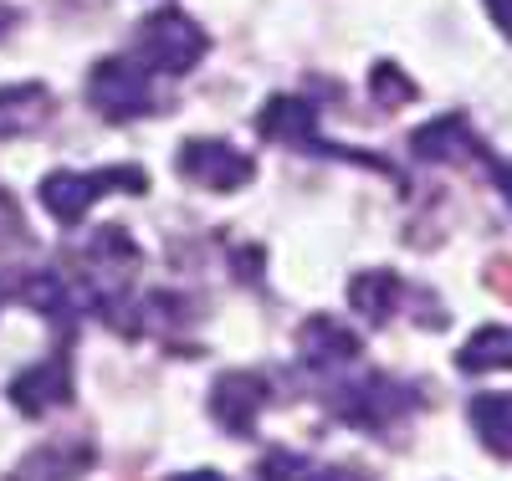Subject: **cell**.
<instances>
[{
    "label": "cell",
    "instance_id": "obj_10",
    "mask_svg": "<svg viewBox=\"0 0 512 481\" xmlns=\"http://www.w3.org/2000/svg\"><path fill=\"white\" fill-rule=\"evenodd\" d=\"M297 354H303L313 369H344L359 359V338L338 323V318H308L297 328Z\"/></svg>",
    "mask_w": 512,
    "mask_h": 481
},
{
    "label": "cell",
    "instance_id": "obj_13",
    "mask_svg": "<svg viewBox=\"0 0 512 481\" xmlns=\"http://www.w3.org/2000/svg\"><path fill=\"white\" fill-rule=\"evenodd\" d=\"M400 277L395 272H359L354 282H349V308L359 313V318H369V323H384L395 308H400Z\"/></svg>",
    "mask_w": 512,
    "mask_h": 481
},
{
    "label": "cell",
    "instance_id": "obj_12",
    "mask_svg": "<svg viewBox=\"0 0 512 481\" xmlns=\"http://www.w3.org/2000/svg\"><path fill=\"white\" fill-rule=\"evenodd\" d=\"M52 113V93L41 82H11L0 87V139H26L36 134Z\"/></svg>",
    "mask_w": 512,
    "mask_h": 481
},
{
    "label": "cell",
    "instance_id": "obj_19",
    "mask_svg": "<svg viewBox=\"0 0 512 481\" xmlns=\"http://www.w3.org/2000/svg\"><path fill=\"white\" fill-rule=\"evenodd\" d=\"M21 241H26V215H21L16 195L0 190V251H6V246H21Z\"/></svg>",
    "mask_w": 512,
    "mask_h": 481
},
{
    "label": "cell",
    "instance_id": "obj_4",
    "mask_svg": "<svg viewBox=\"0 0 512 481\" xmlns=\"http://www.w3.org/2000/svg\"><path fill=\"white\" fill-rule=\"evenodd\" d=\"M180 174L190 185H205V190H216V195H231V190H241L251 174H256V164H251V154H241L236 144H226V139H190L185 149H180Z\"/></svg>",
    "mask_w": 512,
    "mask_h": 481
},
{
    "label": "cell",
    "instance_id": "obj_21",
    "mask_svg": "<svg viewBox=\"0 0 512 481\" xmlns=\"http://www.w3.org/2000/svg\"><path fill=\"white\" fill-rule=\"evenodd\" d=\"M487 169H492V180H497V190H502V200L512 205V164H502V159H492Z\"/></svg>",
    "mask_w": 512,
    "mask_h": 481
},
{
    "label": "cell",
    "instance_id": "obj_8",
    "mask_svg": "<svg viewBox=\"0 0 512 481\" xmlns=\"http://www.w3.org/2000/svg\"><path fill=\"white\" fill-rule=\"evenodd\" d=\"M88 466H93V446L77 441V435H57V441H41L36 451H26L11 481H77Z\"/></svg>",
    "mask_w": 512,
    "mask_h": 481
},
{
    "label": "cell",
    "instance_id": "obj_17",
    "mask_svg": "<svg viewBox=\"0 0 512 481\" xmlns=\"http://www.w3.org/2000/svg\"><path fill=\"white\" fill-rule=\"evenodd\" d=\"M262 481H344V471H328V466H313L303 456H267L262 466Z\"/></svg>",
    "mask_w": 512,
    "mask_h": 481
},
{
    "label": "cell",
    "instance_id": "obj_1",
    "mask_svg": "<svg viewBox=\"0 0 512 481\" xmlns=\"http://www.w3.org/2000/svg\"><path fill=\"white\" fill-rule=\"evenodd\" d=\"M205 57V31L175 11V6H164L154 11L144 26H139V47H134V62L144 72H164V77H185L195 62Z\"/></svg>",
    "mask_w": 512,
    "mask_h": 481
},
{
    "label": "cell",
    "instance_id": "obj_7",
    "mask_svg": "<svg viewBox=\"0 0 512 481\" xmlns=\"http://www.w3.org/2000/svg\"><path fill=\"white\" fill-rule=\"evenodd\" d=\"M72 400V369L67 359H41L11 379V405L21 415H52Z\"/></svg>",
    "mask_w": 512,
    "mask_h": 481
},
{
    "label": "cell",
    "instance_id": "obj_14",
    "mask_svg": "<svg viewBox=\"0 0 512 481\" xmlns=\"http://www.w3.org/2000/svg\"><path fill=\"white\" fill-rule=\"evenodd\" d=\"M461 369L466 374H497V369H512V328L492 323V328H477L472 338L461 343Z\"/></svg>",
    "mask_w": 512,
    "mask_h": 481
},
{
    "label": "cell",
    "instance_id": "obj_3",
    "mask_svg": "<svg viewBox=\"0 0 512 481\" xmlns=\"http://www.w3.org/2000/svg\"><path fill=\"white\" fill-rule=\"evenodd\" d=\"M88 103H93L103 118H113V123L149 113V103H154L149 72H144L134 57H103V62L88 72Z\"/></svg>",
    "mask_w": 512,
    "mask_h": 481
},
{
    "label": "cell",
    "instance_id": "obj_23",
    "mask_svg": "<svg viewBox=\"0 0 512 481\" xmlns=\"http://www.w3.org/2000/svg\"><path fill=\"white\" fill-rule=\"evenodd\" d=\"M11 26H16V11H11V6H0V36H6Z\"/></svg>",
    "mask_w": 512,
    "mask_h": 481
},
{
    "label": "cell",
    "instance_id": "obj_9",
    "mask_svg": "<svg viewBox=\"0 0 512 481\" xmlns=\"http://www.w3.org/2000/svg\"><path fill=\"white\" fill-rule=\"evenodd\" d=\"M256 128H262V139L272 144H297V149H318L323 154V139H318V108L308 98H267V108L256 113Z\"/></svg>",
    "mask_w": 512,
    "mask_h": 481
},
{
    "label": "cell",
    "instance_id": "obj_18",
    "mask_svg": "<svg viewBox=\"0 0 512 481\" xmlns=\"http://www.w3.org/2000/svg\"><path fill=\"white\" fill-rule=\"evenodd\" d=\"M369 82H374V93L390 98V103H410V98H415V82H405L400 67H390V62H379V67L369 72Z\"/></svg>",
    "mask_w": 512,
    "mask_h": 481
},
{
    "label": "cell",
    "instance_id": "obj_2",
    "mask_svg": "<svg viewBox=\"0 0 512 481\" xmlns=\"http://www.w3.org/2000/svg\"><path fill=\"white\" fill-rule=\"evenodd\" d=\"M144 169H98V174H77V169H52L41 180V205H47L52 221L77 226L108 190H144Z\"/></svg>",
    "mask_w": 512,
    "mask_h": 481
},
{
    "label": "cell",
    "instance_id": "obj_20",
    "mask_svg": "<svg viewBox=\"0 0 512 481\" xmlns=\"http://www.w3.org/2000/svg\"><path fill=\"white\" fill-rule=\"evenodd\" d=\"M482 6H487V16H492V26L512 41V0H482Z\"/></svg>",
    "mask_w": 512,
    "mask_h": 481
},
{
    "label": "cell",
    "instance_id": "obj_5",
    "mask_svg": "<svg viewBox=\"0 0 512 481\" xmlns=\"http://www.w3.org/2000/svg\"><path fill=\"white\" fill-rule=\"evenodd\" d=\"M267 410V379L256 369H231L210 384V420L231 435H251Z\"/></svg>",
    "mask_w": 512,
    "mask_h": 481
},
{
    "label": "cell",
    "instance_id": "obj_22",
    "mask_svg": "<svg viewBox=\"0 0 512 481\" xmlns=\"http://www.w3.org/2000/svg\"><path fill=\"white\" fill-rule=\"evenodd\" d=\"M169 481H226L221 471H185V476H169Z\"/></svg>",
    "mask_w": 512,
    "mask_h": 481
},
{
    "label": "cell",
    "instance_id": "obj_16",
    "mask_svg": "<svg viewBox=\"0 0 512 481\" xmlns=\"http://www.w3.org/2000/svg\"><path fill=\"white\" fill-rule=\"evenodd\" d=\"M21 302H26V308H36V313H47V318H62L67 313V287H62L57 272H26Z\"/></svg>",
    "mask_w": 512,
    "mask_h": 481
},
{
    "label": "cell",
    "instance_id": "obj_15",
    "mask_svg": "<svg viewBox=\"0 0 512 481\" xmlns=\"http://www.w3.org/2000/svg\"><path fill=\"white\" fill-rule=\"evenodd\" d=\"M472 425L482 435V446L502 461H512V389L507 395H477L472 400Z\"/></svg>",
    "mask_w": 512,
    "mask_h": 481
},
{
    "label": "cell",
    "instance_id": "obj_6",
    "mask_svg": "<svg viewBox=\"0 0 512 481\" xmlns=\"http://www.w3.org/2000/svg\"><path fill=\"white\" fill-rule=\"evenodd\" d=\"M410 405V389L395 384V379H384V374H369L359 384H349L344 395L333 400V410L344 415L349 425H364V430H384L390 420H400Z\"/></svg>",
    "mask_w": 512,
    "mask_h": 481
},
{
    "label": "cell",
    "instance_id": "obj_11",
    "mask_svg": "<svg viewBox=\"0 0 512 481\" xmlns=\"http://www.w3.org/2000/svg\"><path fill=\"white\" fill-rule=\"evenodd\" d=\"M472 149H477V139H472V128H466V118H461V113H441V118L420 123L415 134H410V154H415V159H425V164L466 159Z\"/></svg>",
    "mask_w": 512,
    "mask_h": 481
}]
</instances>
